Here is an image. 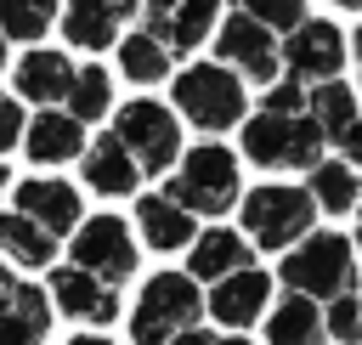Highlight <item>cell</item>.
I'll list each match as a JSON object with an SVG mask.
<instances>
[{
	"instance_id": "obj_28",
	"label": "cell",
	"mask_w": 362,
	"mask_h": 345,
	"mask_svg": "<svg viewBox=\"0 0 362 345\" xmlns=\"http://www.w3.org/2000/svg\"><path fill=\"white\" fill-rule=\"evenodd\" d=\"M57 17V0H0V34L6 40H40Z\"/></svg>"
},
{
	"instance_id": "obj_29",
	"label": "cell",
	"mask_w": 362,
	"mask_h": 345,
	"mask_svg": "<svg viewBox=\"0 0 362 345\" xmlns=\"http://www.w3.org/2000/svg\"><path fill=\"white\" fill-rule=\"evenodd\" d=\"M322 334H334L339 345H356L362 339V300L345 288V294H334V305H328V317H322Z\"/></svg>"
},
{
	"instance_id": "obj_3",
	"label": "cell",
	"mask_w": 362,
	"mask_h": 345,
	"mask_svg": "<svg viewBox=\"0 0 362 345\" xmlns=\"http://www.w3.org/2000/svg\"><path fill=\"white\" fill-rule=\"evenodd\" d=\"M198 311H204V300H198V277L158 271V277L141 288L136 311H130V339H136V345H164L170 334L192 328Z\"/></svg>"
},
{
	"instance_id": "obj_20",
	"label": "cell",
	"mask_w": 362,
	"mask_h": 345,
	"mask_svg": "<svg viewBox=\"0 0 362 345\" xmlns=\"http://www.w3.org/2000/svg\"><path fill=\"white\" fill-rule=\"evenodd\" d=\"M68 79H74V62H68L62 51H28V57L17 62V96H28V102H40V107L62 102V96H68Z\"/></svg>"
},
{
	"instance_id": "obj_12",
	"label": "cell",
	"mask_w": 362,
	"mask_h": 345,
	"mask_svg": "<svg viewBox=\"0 0 362 345\" xmlns=\"http://www.w3.org/2000/svg\"><path fill=\"white\" fill-rule=\"evenodd\" d=\"M51 294H57V311H68V317H79V322H113V317H119L113 283L79 271V266H57V271H51Z\"/></svg>"
},
{
	"instance_id": "obj_39",
	"label": "cell",
	"mask_w": 362,
	"mask_h": 345,
	"mask_svg": "<svg viewBox=\"0 0 362 345\" xmlns=\"http://www.w3.org/2000/svg\"><path fill=\"white\" fill-rule=\"evenodd\" d=\"M226 345H249V339H226Z\"/></svg>"
},
{
	"instance_id": "obj_7",
	"label": "cell",
	"mask_w": 362,
	"mask_h": 345,
	"mask_svg": "<svg viewBox=\"0 0 362 345\" xmlns=\"http://www.w3.org/2000/svg\"><path fill=\"white\" fill-rule=\"evenodd\" d=\"M113 136L124 141V153L136 158V170H153V175L170 170V164H175V147H181V124H175V113L158 107V102H147V96H136V102L119 107Z\"/></svg>"
},
{
	"instance_id": "obj_17",
	"label": "cell",
	"mask_w": 362,
	"mask_h": 345,
	"mask_svg": "<svg viewBox=\"0 0 362 345\" xmlns=\"http://www.w3.org/2000/svg\"><path fill=\"white\" fill-rule=\"evenodd\" d=\"M23 147H28L34 164H62V158H74V153L85 147V124H79L74 113H51V107H40V119L23 124Z\"/></svg>"
},
{
	"instance_id": "obj_40",
	"label": "cell",
	"mask_w": 362,
	"mask_h": 345,
	"mask_svg": "<svg viewBox=\"0 0 362 345\" xmlns=\"http://www.w3.org/2000/svg\"><path fill=\"white\" fill-rule=\"evenodd\" d=\"M0 187H6V170H0Z\"/></svg>"
},
{
	"instance_id": "obj_38",
	"label": "cell",
	"mask_w": 362,
	"mask_h": 345,
	"mask_svg": "<svg viewBox=\"0 0 362 345\" xmlns=\"http://www.w3.org/2000/svg\"><path fill=\"white\" fill-rule=\"evenodd\" d=\"M0 62H6V34H0Z\"/></svg>"
},
{
	"instance_id": "obj_6",
	"label": "cell",
	"mask_w": 362,
	"mask_h": 345,
	"mask_svg": "<svg viewBox=\"0 0 362 345\" xmlns=\"http://www.w3.org/2000/svg\"><path fill=\"white\" fill-rule=\"evenodd\" d=\"M311 221H317V204H311V192H300V187H255V192L243 198V232H249L260 249H288V243H300V238L311 232Z\"/></svg>"
},
{
	"instance_id": "obj_9",
	"label": "cell",
	"mask_w": 362,
	"mask_h": 345,
	"mask_svg": "<svg viewBox=\"0 0 362 345\" xmlns=\"http://www.w3.org/2000/svg\"><path fill=\"white\" fill-rule=\"evenodd\" d=\"M215 45H221V62L243 68L255 85H272V74H277V40H272L266 23H255L249 11H232V17L221 23Z\"/></svg>"
},
{
	"instance_id": "obj_26",
	"label": "cell",
	"mask_w": 362,
	"mask_h": 345,
	"mask_svg": "<svg viewBox=\"0 0 362 345\" xmlns=\"http://www.w3.org/2000/svg\"><path fill=\"white\" fill-rule=\"evenodd\" d=\"M119 68H124V79H136V85H158V79L170 74V51H164V40H153V34H130V40H119Z\"/></svg>"
},
{
	"instance_id": "obj_23",
	"label": "cell",
	"mask_w": 362,
	"mask_h": 345,
	"mask_svg": "<svg viewBox=\"0 0 362 345\" xmlns=\"http://www.w3.org/2000/svg\"><path fill=\"white\" fill-rule=\"evenodd\" d=\"M136 221H141V238H147L153 249H181V243H192V215H187L181 204H170V198H141V204H136Z\"/></svg>"
},
{
	"instance_id": "obj_33",
	"label": "cell",
	"mask_w": 362,
	"mask_h": 345,
	"mask_svg": "<svg viewBox=\"0 0 362 345\" xmlns=\"http://www.w3.org/2000/svg\"><path fill=\"white\" fill-rule=\"evenodd\" d=\"M164 345H215V339H209L204 328H181V334H170Z\"/></svg>"
},
{
	"instance_id": "obj_24",
	"label": "cell",
	"mask_w": 362,
	"mask_h": 345,
	"mask_svg": "<svg viewBox=\"0 0 362 345\" xmlns=\"http://www.w3.org/2000/svg\"><path fill=\"white\" fill-rule=\"evenodd\" d=\"M0 255L17 260V266H51L57 238L45 226H34L28 215H0Z\"/></svg>"
},
{
	"instance_id": "obj_16",
	"label": "cell",
	"mask_w": 362,
	"mask_h": 345,
	"mask_svg": "<svg viewBox=\"0 0 362 345\" xmlns=\"http://www.w3.org/2000/svg\"><path fill=\"white\" fill-rule=\"evenodd\" d=\"M45 294L28 288V283H11L0 294V345H45Z\"/></svg>"
},
{
	"instance_id": "obj_22",
	"label": "cell",
	"mask_w": 362,
	"mask_h": 345,
	"mask_svg": "<svg viewBox=\"0 0 362 345\" xmlns=\"http://www.w3.org/2000/svg\"><path fill=\"white\" fill-rule=\"evenodd\" d=\"M215 17H221V0H175V6L164 11V51H192V45H204L209 28H215Z\"/></svg>"
},
{
	"instance_id": "obj_10",
	"label": "cell",
	"mask_w": 362,
	"mask_h": 345,
	"mask_svg": "<svg viewBox=\"0 0 362 345\" xmlns=\"http://www.w3.org/2000/svg\"><path fill=\"white\" fill-rule=\"evenodd\" d=\"M294 40L283 45V62L294 68V79H334L345 68V34L334 23H294Z\"/></svg>"
},
{
	"instance_id": "obj_30",
	"label": "cell",
	"mask_w": 362,
	"mask_h": 345,
	"mask_svg": "<svg viewBox=\"0 0 362 345\" xmlns=\"http://www.w3.org/2000/svg\"><path fill=\"white\" fill-rule=\"evenodd\" d=\"M243 11H249L255 23H266L272 34H277V28L305 23V0H243Z\"/></svg>"
},
{
	"instance_id": "obj_32",
	"label": "cell",
	"mask_w": 362,
	"mask_h": 345,
	"mask_svg": "<svg viewBox=\"0 0 362 345\" xmlns=\"http://www.w3.org/2000/svg\"><path fill=\"white\" fill-rule=\"evenodd\" d=\"M17 141H23V107H17V96H0V153Z\"/></svg>"
},
{
	"instance_id": "obj_36",
	"label": "cell",
	"mask_w": 362,
	"mask_h": 345,
	"mask_svg": "<svg viewBox=\"0 0 362 345\" xmlns=\"http://www.w3.org/2000/svg\"><path fill=\"white\" fill-rule=\"evenodd\" d=\"M68 345H107V339H85V334H79V339H68Z\"/></svg>"
},
{
	"instance_id": "obj_18",
	"label": "cell",
	"mask_w": 362,
	"mask_h": 345,
	"mask_svg": "<svg viewBox=\"0 0 362 345\" xmlns=\"http://www.w3.org/2000/svg\"><path fill=\"white\" fill-rule=\"evenodd\" d=\"M85 181H90L96 192H107V198H119V192H136L141 170H136V158L124 153V141H119L113 130L90 141V153H85Z\"/></svg>"
},
{
	"instance_id": "obj_13",
	"label": "cell",
	"mask_w": 362,
	"mask_h": 345,
	"mask_svg": "<svg viewBox=\"0 0 362 345\" xmlns=\"http://www.w3.org/2000/svg\"><path fill=\"white\" fill-rule=\"evenodd\" d=\"M305 107H311V124L322 130V141H334L345 158L362 153V130H356V96H351V85L328 79V85H317V90L305 96Z\"/></svg>"
},
{
	"instance_id": "obj_14",
	"label": "cell",
	"mask_w": 362,
	"mask_h": 345,
	"mask_svg": "<svg viewBox=\"0 0 362 345\" xmlns=\"http://www.w3.org/2000/svg\"><path fill=\"white\" fill-rule=\"evenodd\" d=\"M266 300H272V277H266V271H255V266H238V271L215 277L209 317H221L226 328H243V322H255V317L266 311Z\"/></svg>"
},
{
	"instance_id": "obj_19",
	"label": "cell",
	"mask_w": 362,
	"mask_h": 345,
	"mask_svg": "<svg viewBox=\"0 0 362 345\" xmlns=\"http://www.w3.org/2000/svg\"><path fill=\"white\" fill-rule=\"evenodd\" d=\"M238 266H249V238H238V232H226V226H209V232L192 238L187 277L215 283V277H226V271H238Z\"/></svg>"
},
{
	"instance_id": "obj_21",
	"label": "cell",
	"mask_w": 362,
	"mask_h": 345,
	"mask_svg": "<svg viewBox=\"0 0 362 345\" xmlns=\"http://www.w3.org/2000/svg\"><path fill=\"white\" fill-rule=\"evenodd\" d=\"M266 339H272V345H317V339H322V311H317V300H311V294L277 300L272 317H266Z\"/></svg>"
},
{
	"instance_id": "obj_4",
	"label": "cell",
	"mask_w": 362,
	"mask_h": 345,
	"mask_svg": "<svg viewBox=\"0 0 362 345\" xmlns=\"http://www.w3.org/2000/svg\"><path fill=\"white\" fill-rule=\"evenodd\" d=\"M175 102H181V113L198 130H226V124L243 119V102L249 96H243V85H238V74L226 62H192L175 79Z\"/></svg>"
},
{
	"instance_id": "obj_37",
	"label": "cell",
	"mask_w": 362,
	"mask_h": 345,
	"mask_svg": "<svg viewBox=\"0 0 362 345\" xmlns=\"http://www.w3.org/2000/svg\"><path fill=\"white\" fill-rule=\"evenodd\" d=\"M334 6H362V0H334Z\"/></svg>"
},
{
	"instance_id": "obj_31",
	"label": "cell",
	"mask_w": 362,
	"mask_h": 345,
	"mask_svg": "<svg viewBox=\"0 0 362 345\" xmlns=\"http://www.w3.org/2000/svg\"><path fill=\"white\" fill-rule=\"evenodd\" d=\"M260 113H305V85L300 79H272L260 96Z\"/></svg>"
},
{
	"instance_id": "obj_25",
	"label": "cell",
	"mask_w": 362,
	"mask_h": 345,
	"mask_svg": "<svg viewBox=\"0 0 362 345\" xmlns=\"http://www.w3.org/2000/svg\"><path fill=\"white\" fill-rule=\"evenodd\" d=\"M311 204H322L328 215H351V204H356V170H351V158L311 164Z\"/></svg>"
},
{
	"instance_id": "obj_11",
	"label": "cell",
	"mask_w": 362,
	"mask_h": 345,
	"mask_svg": "<svg viewBox=\"0 0 362 345\" xmlns=\"http://www.w3.org/2000/svg\"><path fill=\"white\" fill-rule=\"evenodd\" d=\"M17 215H28L34 226H45L51 238H62V232H74L85 221L79 215V192L68 181H57V175H28L17 187Z\"/></svg>"
},
{
	"instance_id": "obj_8",
	"label": "cell",
	"mask_w": 362,
	"mask_h": 345,
	"mask_svg": "<svg viewBox=\"0 0 362 345\" xmlns=\"http://www.w3.org/2000/svg\"><path fill=\"white\" fill-rule=\"evenodd\" d=\"M74 266L102 277V283H124L136 271V243H130V226L119 215H90L79 221L74 232Z\"/></svg>"
},
{
	"instance_id": "obj_27",
	"label": "cell",
	"mask_w": 362,
	"mask_h": 345,
	"mask_svg": "<svg viewBox=\"0 0 362 345\" xmlns=\"http://www.w3.org/2000/svg\"><path fill=\"white\" fill-rule=\"evenodd\" d=\"M113 107V79L90 62V68H74V79H68V113L79 119V124H90V119H102Z\"/></svg>"
},
{
	"instance_id": "obj_15",
	"label": "cell",
	"mask_w": 362,
	"mask_h": 345,
	"mask_svg": "<svg viewBox=\"0 0 362 345\" xmlns=\"http://www.w3.org/2000/svg\"><path fill=\"white\" fill-rule=\"evenodd\" d=\"M130 11H136V0H68L62 34H68L79 51H102V45H113V34L130 23Z\"/></svg>"
},
{
	"instance_id": "obj_5",
	"label": "cell",
	"mask_w": 362,
	"mask_h": 345,
	"mask_svg": "<svg viewBox=\"0 0 362 345\" xmlns=\"http://www.w3.org/2000/svg\"><path fill=\"white\" fill-rule=\"evenodd\" d=\"M351 277H356V266H351V243H345L339 232L300 238V243L288 249V260H283V283H288L294 294H311V300L345 294Z\"/></svg>"
},
{
	"instance_id": "obj_2",
	"label": "cell",
	"mask_w": 362,
	"mask_h": 345,
	"mask_svg": "<svg viewBox=\"0 0 362 345\" xmlns=\"http://www.w3.org/2000/svg\"><path fill=\"white\" fill-rule=\"evenodd\" d=\"M170 204H181L187 215H226V204L238 198V158L215 141L192 147L181 158V170L170 175Z\"/></svg>"
},
{
	"instance_id": "obj_34",
	"label": "cell",
	"mask_w": 362,
	"mask_h": 345,
	"mask_svg": "<svg viewBox=\"0 0 362 345\" xmlns=\"http://www.w3.org/2000/svg\"><path fill=\"white\" fill-rule=\"evenodd\" d=\"M141 6H147V11H153V17H164V11H170V6H175V0H141Z\"/></svg>"
},
{
	"instance_id": "obj_1",
	"label": "cell",
	"mask_w": 362,
	"mask_h": 345,
	"mask_svg": "<svg viewBox=\"0 0 362 345\" xmlns=\"http://www.w3.org/2000/svg\"><path fill=\"white\" fill-rule=\"evenodd\" d=\"M243 153L260 170H311L322 153V130L311 113H255L243 124Z\"/></svg>"
},
{
	"instance_id": "obj_35",
	"label": "cell",
	"mask_w": 362,
	"mask_h": 345,
	"mask_svg": "<svg viewBox=\"0 0 362 345\" xmlns=\"http://www.w3.org/2000/svg\"><path fill=\"white\" fill-rule=\"evenodd\" d=\"M11 283H17V277H11V271H6V266H0V294H6V288H11Z\"/></svg>"
}]
</instances>
